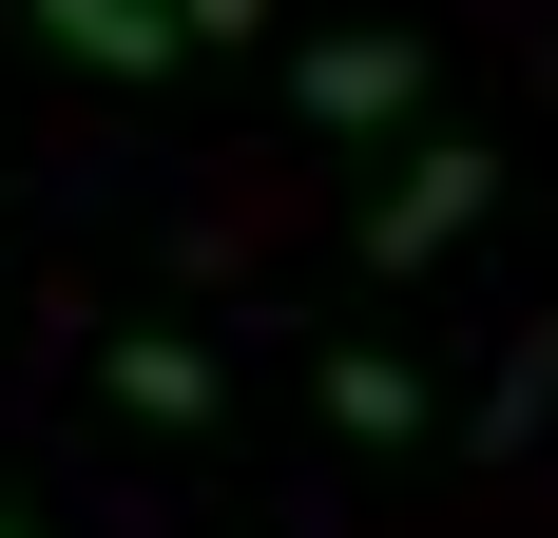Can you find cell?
<instances>
[{"label": "cell", "instance_id": "1", "mask_svg": "<svg viewBox=\"0 0 558 538\" xmlns=\"http://www.w3.org/2000/svg\"><path fill=\"white\" fill-rule=\"evenodd\" d=\"M482 212H501V155H482V135H424V155L366 193V269H444Z\"/></svg>", "mask_w": 558, "mask_h": 538}, {"label": "cell", "instance_id": "2", "mask_svg": "<svg viewBox=\"0 0 558 538\" xmlns=\"http://www.w3.org/2000/svg\"><path fill=\"white\" fill-rule=\"evenodd\" d=\"M289 97H308V135H386V115L424 97V39H404V20H366V39H308V58H289Z\"/></svg>", "mask_w": 558, "mask_h": 538}, {"label": "cell", "instance_id": "3", "mask_svg": "<svg viewBox=\"0 0 558 538\" xmlns=\"http://www.w3.org/2000/svg\"><path fill=\"white\" fill-rule=\"evenodd\" d=\"M20 39H39V58H77V77H135V97L193 58V39H173V0H20Z\"/></svg>", "mask_w": 558, "mask_h": 538}, {"label": "cell", "instance_id": "4", "mask_svg": "<svg viewBox=\"0 0 558 538\" xmlns=\"http://www.w3.org/2000/svg\"><path fill=\"white\" fill-rule=\"evenodd\" d=\"M97 384L135 404V424H213V404H231V366H213V346H173V327H116Z\"/></svg>", "mask_w": 558, "mask_h": 538}, {"label": "cell", "instance_id": "5", "mask_svg": "<svg viewBox=\"0 0 558 538\" xmlns=\"http://www.w3.org/2000/svg\"><path fill=\"white\" fill-rule=\"evenodd\" d=\"M328 424L347 442H424V384H404L386 346H328Z\"/></svg>", "mask_w": 558, "mask_h": 538}, {"label": "cell", "instance_id": "6", "mask_svg": "<svg viewBox=\"0 0 558 538\" xmlns=\"http://www.w3.org/2000/svg\"><path fill=\"white\" fill-rule=\"evenodd\" d=\"M173 39H270V0H173Z\"/></svg>", "mask_w": 558, "mask_h": 538}, {"label": "cell", "instance_id": "7", "mask_svg": "<svg viewBox=\"0 0 558 538\" xmlns=\"http://www.w3.org/2000/svg\"><path fill=\"white\" fill-rule=\"evenodd\" d=\"M0 538H39V519H0Z\"/></svg>", "mask_w": 558, "mask_h": 538}]
</instances>
